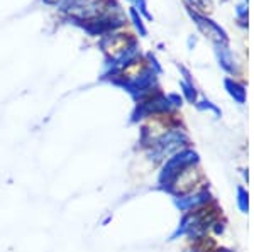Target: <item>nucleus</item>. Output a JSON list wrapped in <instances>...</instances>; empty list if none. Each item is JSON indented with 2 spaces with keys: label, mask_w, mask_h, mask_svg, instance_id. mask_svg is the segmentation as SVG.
Returning <instances> with one entry per match:
<instances>
[{
  "label": "nucleus",
  "mask_w": 254,
  "mask_h": 252,
  "mask_svg": "<svg viewBox=\"0 0 254 252\" xmlns=\"http://www.w3.org/2000/svg\"><path fill=\"white\" fill-rule=\"evenodd\" d=\"M188 12H190L191 19L195 20V24L198 26V29L207 34L208 38H212L215 41V44H227V34L224 32V29H220L215 22H212L210 19H207L205 15H200L198 12H195L193 9L188 7Z\"/></svg>",
  "instance_id": "1"
},
{
  "label": "nucleus",
  "mask_w": 254,
  "mask_h": 252,
  "mask_svg": "<svg viewBox=\"0 0 254 252\" xmlns=\"http://www.w3.org/2000/svg\"><path fill=\"white\" fill-rule=\"evenodd\" d=\"M129 14H130V17H132L134 26H136L137 29H139V32H141V36H146V34H147V31H146V27H144V22H142L141 15L137 14V9H136V7H130Z\"/></svg>",
  "instance_id": "2"
},
{
  "label": "nucleus",
  "mask_w": 254,
  "mask_h": 252,
  "mask_svg": "<svg viewBox=\"0 0 254 252\" xmlns=\"http://www.w3.org/2000/svg\"><path fill=\"white\" fill-rule=\"evenodd\" d=\"M188 2L200 12H212V9H214V2L212 0H188Z\"/></svg>",
  "instance_id": "3"
},
{
  "label": "nucleus",
  "mask_w": 254,
  "mask_h": 252,
  "mask_svg": "<svg viewBox=\"0 0 254 252\" xmlns=\"http://www.w3.org/2000/svg\"><path fill=\"white\" fill-rule=\"evenodd\" d=\"M129 2H134V3H136V5L139 7V10H141L142 14L146 15V19H149V20L153 19V15H151L149 12H147V9H146V2H144V0H129Z\"/></svg>",
  "instance_id": "4"
},
{
  "label": "nucleus",
  "mask_w": 254,
  "mask_h": 252,
  "mask_svg": "<svg viewBox=\"0 0 254 252\" xmlns=\"http://www.w3.org/2000/svg\"><path fill=\"white\" fill-rule=\"evenodd\" d=\"M182 87L185 88V93H187V97H188V100L190 101H193L195 100V90L191 87H188L187 83H182Z\"/></svg>",
  "instance_id": "5"
}]
</instances>
